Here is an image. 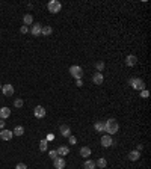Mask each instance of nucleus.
<instances>
[{"mask_svg":"<svg viewBox=\"0 0 151 169\" xmlns=\"http://www.w3.org/2000/svg\"><path fill=\"white\" fill-rule=\"evenodd\" d=\"M119 130V124H118V121L116 119H107V121H104V132L109 133V134H115V133H118Z\"/></svg>","mask_w":151,"mask_h":169,"instance_id":"f257e3e1","label":"nucleus"},{"mask_svg":"<svg viewBox=\"0 0 151 169\" xmlns=\"http://www.w3.org/2000/svg\"><path fill=\"white\" fill-rule=\"evenodd\" d=\"M129 85H132L133 89H137V91H144L145 89V83L142 82V79H137V77H133L129 80Z\"/></svg>","mask_w":151,"mask_h":169,"instance_id":"f03ea898","label":"nucleus"},{"mask_svg":"<svg viewBox=\"0 0 151 169\" xmlns=\"http://www.w3.org/2000/svg\"><path fill=\"white\" fill-rule=\"evenodd\" d=\"M47 9H48V12H52V14H57V12L62 9V5H60V2H57V0H50V2L47 3Z\"/></svg>","mask_w":151,"mask_h":169,"instance_id":"7ed1b4c3","label":"nucleus"},{"mask_svg":"<svg viewBox=\"0 0 151 169\" xmlns=\"http://www.w3.org/2000/svg\"><path fill=\"white\" fill-rule=\"evenodd\" d=\"M70 75H73L74 79H82V75H83V70H82V67H79V65H73V67H70Z\"/></svg>","mask_w":151,"mask_h":169,"instance_id":"20e7f679","label":"nucleus"},{"mask_svg":"<svg viewBox=\"0 0 151 169\" xmlns=\"http://www.w3.org/2000/svg\"><path fill=\"white\" fill-rule=\"evenodd\" d=\"M113 145V139L110 134H104V136H101V147H104V148H109V147H112Z\"/></svg>","mask_w":151,"mask_h":169,"instance_id":"39448f33","label":"nucleus"},{"mask_svg":"<svg viewBox=\"0 0 151 169\" xmlns=\"http://www.w3.org/2000/svg\"><path fill=\"white\" fill-rule=\"evenodd\" d=\"M2 92H3L5 97H12L14 95V86L11 83H6V85L2 86Z\"/></svg>","mask_w":151,"mask_h":169,"instance_id":"423d86ee","label":"nucleus"},{"mask_svg":"<svg viewBox=\"0 0 151 169\" xmlns=\"http://www.w3.org/2000/svg\"><path fill=\"white\" fill-rule=\"evenodd\" d=\"M53 165H55V168L56 169H64L65 168V165H67V162H65L64 157H56V159L53 160Z\"/></svg>","mask_w":151,"mask_h":169,"instance_id":"0eeeda50","label":"nucleus"},{"mask_svg":"<svg viewBox=\"0 0 151 169\" xmlns=\"http://www.w3.org/2000/svg\"><path fill=\"white\" fill-rule=\"evenodd\" d=\"M33 115H35V118H44L45 116V109L42 106H37L33 109Z\"/></svg>","mask_w":151,"mask_h":169,"instance_id":"6e6552de","label":"nucleus"},{"mask_svg":"<svg viewBox=\"0 0 151 169\" xmlns=\"http://www.w3.org/2000/svg\"><path fill=\"white\" fill-rule=\"evenodd\" d=\"M0 137H2L3 140H11V139L14 137V133L9 132V130H5V129H3V130L0 132Z\"/></svg>","mask_w":151,"mask_h":169,"instance_id":"1a4fd4ad","label":"nucleus"},{"mask_svg":"<svg viewBox=\"0 0 151 169\" xmlns=\"http://www.w3.org/2000/svg\"><path fill=\"white\" fill-rule=\"evenodd\" d=\"M60 134H62L64 137H70V136H71V129H70V125H67V124L60 125Z\"/></svg>","mask_w":151,"mask_h":169,"instance_id":"9d476101","label":"nucleus"},{"mask_svg":"<svg viewBox=\"0 0 151 169\" xmlns=\"http://www.w3.org/2000/svg\"><path fill=\"white\" fill-rule=\"evenodd\" d=\"M136 62H137V57L134 56V55H129V56L126 57V65L127 67H134Z\"/></svg>","mask_w":151,"mask_h":169,"instance_id":"9b49d317","label":"nucleus"},{"mask_svg":"<svg viewBox=\"0 0 151 169\" xmlns=\"http://www.w3.org/2000/svg\"><path fill=\"white\" fill-rule=\"evenodd\" d=\"M41 29H42V26H41L39 23H35V24L32 26V29H30V33H32L33 36H38V35H41Z\"/></svg>","mask_w":151,"mask_h":169,"instance_id":"f8f14e48","label":"nucleus"},{"mask_svg":"<svg viewBox=\"0 0 151 169\" xmlns=\"http://www.w3.org/2000/svg\"><path fill=\"white\" fill-rule=\"evenodd\" d=\"M92 82H94V85H101V83L104 82V77H103L101 73H95V74L92 75Z\"/></svg>","mask_w":151,"mask_h":169,"instance_id":"ddd939ff","label":"nucleus"},{"mask_svg":"<svg viewBox=\"0 0 151 169\" xmlns=\"http://www.w3.org/2000/svg\"><path fill=\"white\" fill-rule=\"evenodd\" d=\"M11 116V109L9 107H2L0 109V119H6Z\"/></svg>","mask_w":151,"mask_h":169,"instance_id":"4468645a","label":"nucleus"},{"mask_svg":"<svg viewBox=\"0 0 151 169\" xmlns=\"http://www.w3.org/2000/svg\"><path fill=\"white\" fill-rule=\"evenodd\" d=\"M56 151H57V156H67V154H70V148H68V147H65V145L59 147Z\"/></svg>","mask_w":151,"mask_h":169,"instance_id":"2eb2a0df","label":"nucleus"},{"mask_svg":"<svg viewBox=\"0 0 151 169\" xmlns=\"http://www.w3.org/2000/svg\"><path fill=\"white\" fill-rule=\"evenodd\" d=\"M139 157H141V152H139V151L134 150V151H130V152H129V159H130L132 162H136Z\"/></svg>","mask_w":151,"mask_h":169,"instance_id":"dca6fc26","label":"nucleus"},{"mask_svg":"<svg viewBox=\"0 0 151 169\" xmlns=\"http://www.w3.org/2000/svg\"><path fill=\"white\" fill-rule=\"evenodd\" d=\"M80 156H82V157H89V156H91V148H89V147L80 148Z\"/></svg>","mask_w":151,"mask_h":169,"instance_id":"f3484780","label":"nucleus"},{"mask_svg":"<svg viewBox=\"0 0 151 169\" xmlns=\"http://www.w3.org/2000/svg\"><path fill=\"white\" fill-rule=\"evenodd\" d=\"M12 133H14V136H23V134H24V129H23L21 125H17V127L12 130Z\"/></svg>","mask_w":151,"mask_h":169,"instance_id":"a211bd4d","label":"nucleus"},{"mask_svg":"<svg viewBox=\"0 0 151 169\" xmlns=\"http://www.w3.org/2000/svg\"><path fill=\"white\" fill-rule=\"evenodd\" d=\"M52 32H53V29H52L50 26H45V27H42V29H41V33H42L44 36H48V35H52Z\"/></svg>","mask_w":151,"mask_h":169,"instance_id":"6ab92c4d","label":"nucleus"},{"mask_svg":"<svg viewBox=\"0 0 151 169\" xmlns=\"http://www.w3.org/2000/svg\"><path fill=\"white\" fill-rule=\"evenodd\" d=\"M106 165H107V160L106 159H98L97 162H95V166H98V168H106Z\"/></svg>","mask_w":151,"mask_h":169,"instance_id":"aec40b11","label":"nucleus"},{"mask_svg":"<svg viewBox=\"0 0 151 169\" xmlns=\"http://www.w3.org/2000/svg\"><path fill=\"white\" fill-rule=\"evenodd\" d=\"M94 129L97 132H104V121H98V122H95Z\"/></svg>","mask_w":151,"mask_h":169,"instance_id":"412c9836","label":"nucleus"},{"mask_svg":"<svg viewBox=\"0 0 151 169\" xmlns=\"http://www.w3.org/2000/svg\"><path fill=\"white\" fill-rule=\"evenodd\" d=\"M23 23H24V26H29V24H32V23H33V18H32V15H30V14H26V15H24V18H23Z\"/></svg>","mask_w":151,"mask_h":169,"instance_id":"4be33fe9","label":"nucleus"},{"mask_svg":"<svg viewBox=\"0 0 151 169\" xmlns=\"http://www.w3.org/2000/svg\"><path fill=\"white\" fill-rule=\"evenodd\" d=\"M47 148H48V142L45 140V139H42L41 142H39V151H47Z\"/></svg>","mask_w":151,"mask_h":169,"instance_id":"5701e85b","label":"nucleus"},{"mask_svg":"<svg viewBox=\"0 0 151 169\" xmlns=\"http://www.w3.org/2000/svg\"><path fill=\"white\" fill-rule=\"evenodd\" d=\"M83 168L85 169H95V162L94 160H86L85 165H83Z\"/></svg>","mask_w":151,"mask_h":169,"instance_id":"b1692460","label":"nucleus"},{"mask_svg":"<svg viewBox=\"0 0 151 169\" xmlns=\"http://www.w3.org/2000/svg\"><path fill=\"white\" fill-rule=\"evenodd\" d=\"M95 68L98 70V73H101V71L104 70V62H97V63H95Z\"/></svg>","mask_w":151,"mask_h":169,"instance_id":"393cba45","label":"nucleus"},{"mask_svg":"<svg viewBox=\"0 0 151 169\" xmlns=\"http://www.w3.org/2000/svg\"><path fill=\"white\" fill-rule=\"evenodd\" d=\"M23 104H24V101H23V100H20V98H17V100H15V101H14V106H15V107H23Z\"/></svg>","mask_w":151,"mask_h":169,"instance_id":"a878e982","label":"nucleus"},{"mask_svg":"<svg viewBox=\"0 0 151 169\" xmlns=\"http://www.w3.org/2000/svg\"><path fill=\"white\" fill-rule=\"evenodd\" d=\"M48 156H50V159H53V160H55V159L57 157V151H56V150L50 151V152H48Z\"/></svg>","mask_w":151,"mask_h":169,"instance_id":"bb28decb","label":"nucleus"},{"mask_svg":"<svg viewBox=\"0 0 151 169\" xmlns=\"http://www.w3.org/2000/svg\"><path fill=\"white\" fill-rule=\"evenodd\" d=\"M20 32H21V33H27V32H29V27H27V26H21Z\"/></svg>","mask_w":151,"mask_h":169,"instance_id":"cd10ccee","label":"nucleus"},{"mask_svg":"<svg viewBox=\"0 0 151 169\" xmlns=\"http://www.w3.org/2000/svg\"><path fill=\"white\" fill-rule=\"evenodd\" d=\"M15 169H27V166H26L24 163H18V165L15 166Z\"/></svg>","mask_w":151,"mask_h":169,"instance_id":"c85d7f7f","label":"nucleus"},{"mask_svg":"<svg viewBox=\"0 0 151 169\" xmlns=\"http://www.w3.org/2000/svg\"><path fill=\"white\" fill-rule=\"evenodd\" d=\"M141 97H142V98H148V91H147V89H144V91H142V94H141Z\"/></svg>","mask_w":151,"mask_h":169,"instance_id":"c756f323","label":"nucleus"},{"mask_svg":"<svg viewBox=\"0 0 151 169\" xmlns=\"http://www.w3.org/2000/svg\"><path fill=\"white\" fill-rule=\"evenodd\" d=\"M68 139H70V144H73V145H74L76 142H77V139H76L74 136H70V137H68Z\"/></svg>","mask_w":151,"mask_h":169,"instance_id":"7c9ffc66","label":"nucleus"},{"mask_svg":"<svg viewBox=\"0 0 151 169\" xmlns=\"http://www.w3.org/2000/svg\"><path fill=\"white\" fill-rule=\"evenodd\" d=\"M5 129V119H0V130Z\"/></svg>","mask_w":151,"mask_h":169,"instance_id":"2f4dec72","label":"nucleus"},{"mask_svg":"<svg viewBox=\"0 0 151 169\" xmlns=\"http://www.w3.org/2000/svg\"><path fill=\"white\" fill-rule=\"evenodd\" d=\"M144 150V145H142V144H141V145H137V148H136V151H139V152H141V151Z\"/></svg>","mask_w":151,"mask_h":169,"instance_id":"473e14b6","label":"nucleus"},{"mask_svg":"<svg viewBox=\"0 0 151 169\" xmlns=\"http://www.w3.org/2000/svg\"><path fill=\"white\" fill-rule=\"evenodd\" d=\"M76 85H77V86H82V85H83V82H82V79H79V80H77V83H76Z\"/></svg>","mask_w":151,"mask_h":169,"instance_id":"72a5a7b5","label":"nucleus"},{"mask_svg":"<svg viewBox=\"0 0 151 169\" xmlns=\"http://www.w3.org/2000/svg\"><path fill=\"white\" fill-rule=\"evenodd\" d=\"M0 89H2V85H0Z\"/></svg>","mask_w":151,"mask_h":169,"instance_id":"f704fd0d","label":"nucleus"}]
</instances>
